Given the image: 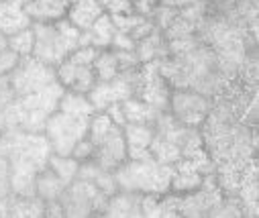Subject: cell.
Masks as SVG:
<instances>
[{"mask_svg":"<svg viewBox=\"0 0 259 218\" xmlns=\"http://www.w3.org/2000/svg\"><path fill=\"white\" fill-rule=\"evenodd\" d=\"M88 122H90V116L78 118L61 110H55L47 118V124L43 130V135L51 145V151L55 155H72L76 143L86 139L88 135Z\"/></svg>","mask_w":259,"mask_h":218,"instance_id":"3","label":"cell"},{"mask_svg":"<svg viewBox=\"0 0 259 218\" xmlns=\"http://www.w3.org/2000/svg\"><path fill=\"white\" fill-rule=\"evenodd\" d=\"M159 216H180V194L165 192L159 196Z\"/></svg>","mask_w":259,"mask_h":218,"instance_id":"25","label":"cell"},{"mask_svg":"<svg viewBox=\"0 0 259 218\" xmlns=\"http://www.w3.org/2000/svg\"><path fill=\"white\" fill-rule=\"evenodd\" d=\"M112 173H114L118 190L163 196L165 192H169L174 165L157 163L149 155V157H143V159H126Z\"/></svg>","mask_w":259,"mask_h":218,"instance_id":"2","label":"cell"},{"mask_svg":"<svg viewBox=\"0 0 259 218\" xmlns=\"http://www.w3.org/2000/svg\"><path fill=\"white\" fill-rule=\"evenodd\" d=\"M114 55H116L118 69H120V71H124V69H135V67L141 65L139 59H137L135 49H133V51H114Z\"/></svg>","mask_w":259,"mask_h":218,"instance_id":"30","label":"cell"},{"mask_svg":"<svg viewBox=\"0 0 259 218\" xmlns=\"http://www.w3.org/2000/svg\"><path fill=\"white\" fill-rule=\"evenodd\" d=\"M94 145H92V141L86 137V139H82V141H78L76 143V147H74V151H72V157L76 159V161H88V159H92V155H94Z\"/></svg>","mask_w":259,"mask_h":218,"instance_id":"28","label":"cell"},{"mask_svg":"<svg viewBox=\"0 0 259 218\" xmlns=\"http://www.w3.org/2000/svg\"><path fill=\"white\" fill-rule=\"evenodd\" d=\"M120 106H122V114H124L126 122H143V124L153 126V122L159 114V110H155L141 98H126L120 102Z\"/></svg>","mask_w":259,"mask_h":218,"instance_id":"14","label":"cell"},{"mask_svg":"<svg viewBox=\"0 0 259 218\" xmlns=\"http://www.w3.org/2000/svg\"><path fill=\"white\" fill-rule=\"evenodd\" d=\"M102 214L104 216H118V218L141 216V194L124 192V190H120V194L114 192L112 196H108Z\"/></svg>","mask_w":259,"mask_h":218,"instance_id":"12","label":"cell"},{"mask_svg":"<svg viewBox=\"0 0 259 218\" xmlns=\"http://www.w3.org/2000/svg\"><path fill=\"white\" fill-rule=\"evenodd\" d=\"M47 167L63 182V184H70L78 178V169H80V161H76L72 155H55L51 153L47 159Z\"/></svg>","mask_w":259,"mask_h":218,"instance_id":"18","label":"cell"},{"mask_svg":"<svg viewBox=\"0 0 259 218\" xmlns=\"http://www.w3.org/2000/svg\"><path fill=\"white\" fill-rule=\"evenodd\" d=\"M61 112H66L70 116H78V118H84V116H92L96 110L92 106V102L88 100L86 94H80V92H72V90H66L59 100V108Z\"/></svg>","mask_w":259,"mask_h":218,"instance_id":"16","label":"cell"},{"mask_svg":"<svg viewBox=\"0 0 259 218\" xmlns=\"http://www.w3.org/2000/svg\"><path fill=\"white\" fill-rule=\"evenodd\" d=\"M19 61H21V55L15 53L13 49L0 51V76H3V74H11V71L19 65Z\"/></svg>","mask_w":259,"mask_h":218,"instance_id":"29","label":"cell"},{"mask_svg":"<svg viewBox=\"0 0 259 218\" xmlns=\"http://www.w3.org/2000/svg\"><path fill=\"white\" fill-rule=\"evenodd\" d=\"M66 3H68V5H70V3H72V0H66Z\"/></svg>","mask_w":259,"mask_h":218,"instance_id":"36","label":"cell"},{"mask_svg":"<svg viewBox=\"0 0 259 218\" xmlns=\"http://www.w3.org/2000/svg\"><path fill=\"white\" fill-rule=\"evenodd\" d=\"M5 49H9V37L0 31V51H5Z\"/></svg>","mask_w":259,"mask_h":218,"instance_id":"35","label":"cell"},{"mask_svg":"<svg viewBox=\"0 0 259 218\" xmlns=\"http://www.w3.org/2000/svg\"><path fill=\"white\" fill-rule=\"evenodd\" d=\"M112 120H110V116L106 114V112H94L92 116H90V122H88V139L92 141V145L96 147V145H100L102 143V139L108 135V130L112 128Z\"/></svg>","mask_w":259,"mask_h":218,"instance_id":"20","label":"cell"},{"mask_svg":"<svg viewBox=\"0 0 259 218\" xmlns=\"http://www.w3.org/2000/svg\"><path fill=\"white\" fill-rule=\"evenodd\" d=\"M108 116H110V120L114 122V124H118V126H124L126 124V120H124V114H122V106H120V102H112L106 110H104Z\"/></svg>","mask_w":259,"mask_h":218,"instance_id":"33","label":"cell"},{"mask_svg":"<svg viewBox=\"0 0 259 218\" xmlns=\"http://www.w3.org/2000/svg\"><path fill=\"white\" fill-rule=\"evenodd\" d=\"M200 45H202V41H200L198 35H190V37H180V39L167 41V49H169L171 57H182V55H186V53H190L194 49H198Z\"/></svg>","mask_w":259,"mask_h":218,"instance_id":"22","label":"cell"},{"mask_svg":"<svg viewBox=\"0 0 259 218\" xmlns=\"http://www.w3.org/2000/svg\"><path fill=\"white\" fill-rule=\"evenodd\" d=\"M57 200L63 208V216H92L104 210L108 196L100 192L94 184L76 178L63 188Z\"/></svg>","mask_w":259,"mask_h":218,"instance_id":"4","label":"cell"},{"mask_svg":"<svg viewBox=\"0 0 259 218\" xmlns=\"http://www.w3.org/2000/svg\"><path fill=\"white\" fill-rule=\"evenodd\" d=\"M122 135L126 141V151H128V159H143L149 157V145L155 137V130L151 124H143V122H126L122 126Z\"/></svg>","mask_w":259,"mask_h":218,"instance_id":"9","label":"cell"},{"mask_svg":"<svg viewBox=\"0 0 259 218\" xmlns=\"http://www.w3.org/2000/svg\"><path fill=\"white\" fill-rule=\"evenodd\" d=\"M180 13H178V9L176 7H171V5H157L153 11H151V21H153V25L163 33L171 23H174V19L178 17Z\"/></svg>","mask_w":259,"mask_h":218,"instance_id":"23","label":"cell"},{"mask_svg":"<svg viewBox=\"0 0 259 218\" xmlns=\"http://www.w3.org/2000/svg\"><path fill=\"white\" fill-rule=\"evenodd\" d=\"M126 159H128V151H126V141H124V135H122V126L112 124L108 135L102 139V143L96 145L92 161H96L102 169L114 171Z\"/></svg>","mask_w":259,"mask_h":218,"instance_id":"7","label":"cell"},{"mask_svg":"<svg viewBox=\"0 0 259 218\" xmlns=\"http://www.w3.org/2000/svg\"><path fill=\"white\" fill-rule=\"evenodd\" d=\"M33 25V21L29 19V15L25 13V7L19 0H7V3H0V31L7 37L15 35L23 29H29Z\"/></svg>","mask_w":259,"mask_h":218,"instance_id":"10","label":"cell"},{"mask_svg":"<svg viewBox=\"0 0 259 218\" xmlns=\"http://www.w3.org/2000/svg\"><path fill=\"white\" fill-rule=\"evenodd\" d=\"M98 51L100 49H96V47H78L76 51H72L68 55V59L74 61V63H78V65H92V61H94V57H96Z\"/></svg>","mask_w":259,"mask_h":218,"instance_id":"27","label":"cell"},{"mask_svg":"<svg viewBox=\"0 0 259 218\" xmlns=\"http://www.w3.org/2000/svg\"><path fill=\"white\" fill-rule=\"evenodd\" d=\"M33 43H35V35L33 29H23L15 35H9V49H13L15 53H19L21 57H27L33 53Z\"/></svg>","mask_w":259,"mask_h":218,"instance_id":"21","label":"cell"},{"mask_svg":"<svg viewBox=\"0 0 259 218\" xmlns=\"http://www.w3.org/2000/svg\"><path fill=\"white\" fill-rule=\"evenodd\" d=\"M104 13L108 15H131L133 3L131 0H100Z\"/></svg>","mask_w":259,"mask_h":218,"instance_id":"26","label":"cell"},{"mask_svg":"<svg viewBox=\"0 0 259 218\" xmlns=\"http://www.w3.org/2000/svg\"><path fill=\"white\" fill-rule=\"evenodd\" d=\"M110 47H112V51H133L135 49V41L128 33H118L116 31V35L110 41Z\"/></svg>","mask_w":259,"mask_h":218,"instance_id":"31","label":"cell"},{"mask_svg":"<svg viewBox=\"0 0 259 218\" xmlns=\"http://www.w3.org/2000/svg\"><path fill=\"white\" fill-rule=\"evenodd\" d=\"M212 100L196 90H188V88H174L169 96V112L174 114L176 120H180L186 126H196L206 120L210 112Z\"/></svg>","mask_w":259,"mask_h":218,"instance_id":"6","label":"cell"},{"mask_svg":"<svg viewBox=\"0 0 259 218\" xmlns=\"http://www.w3.org/2000/svg\"><path fill=\"white\" fill-rule=\"evenodd\" d=\"M11 78V86L17 94V98L39 92L41 88L49 86L51 82H55V67H49L45 63H41L39 59H35L33 55L21 57L19 65L9 74Z\"/></svg>","mask_w":259,"mask_h":218,"instance_id":"5","label":"cell"},{"mask_svg":"<svg viewBox=\"0 0 259 218\" xmlns=\"http://www.w3.org/2000/svg\"><path fill=\"white\" fill-rule=\"evenodd\" d=\"M55 78L66 90L80 92V94H88L96 84V74L92 65H78L68 57L55 67Z\"/></svg>","mask_w":259,"mask_h":218,"instance_id":"8","label":"cell"},{"mask_svg":"<svg viewBox=\"0 0 259 218\" xmlns=\"http://www.w3.org/2000/svg\"><path fill=\"white\" fill-rule=\"evenodd\" d=\"M63 188H66V184H63L49 167H43L35 178V196L41 198L43 202L57 200L61 196Z\"/></svg>","mask_w":259,"mask_h":218,"instance_id":"15","label":"cell"},{"mask_svg":"<svg viewBox=\"0 0 259 218\" xmlns=\"http://www.w3.org/2000/svg\"><path fill=\"white\" fill-rule=\"evenodd\" d=\"M66 0H29L25 5V13L33 23H55L68 13Z\"/></svg>","mask_w":259,"mask_h":218,"instance_id":"11","label":"cell"},{"mask_svg":"<svg viewBox=\"0 0 259 218\" xmlns=\"http://www.w3.org/2000/svg\"><path fill=\"white\" fill-rule=\"evenodd\" d=\"M15 98H17V94H15L13 86H11L9 74H3V76H0V106H7Z\"/></svg>","mask_w":259,"mask_h":218,"instance_id":"32","label":"cell"},{"mask_svg":"<svg viewBox=\"0 0 259 218\" xmlns=\"http://www.w3.org/2000/svg\"><path fill=\"white\" fill-rule=\"evenodd\" d=\"M45 216H53V218H59V216H63V208H61L59 200H51V202H45Z\"/></svg>","mask_w":259,"mask_h":218,"instance_id":"34","label":"cell"},{"mask_svg":"<svg viewBox=\"0 0 259 218\" xmlns=\"http://www.w3.org/2000/svg\"><path fill=\"white\" fill-rule=\"evenodd\" d=\"M0 3H7V0H0Z\"/></svg>","mask_w":259,"mask_h":218,"instance_id":"37","label":"cell"},{"mask_svg":"<svg viewBox=\"0 0 259 218\" xmlns=\"http://www.w3.org/2000/svg\"><path fill=\"white\" fill-rule=\"evenodd\" d=\"M31 29L35 35L31 55L49 67H57L72 51L78 49L82 33L66 17L55 23H33Z\"/></svg>","mask_w":259,"mask_h":218,"instance_id":"1","label":"cell"},{"mask_svg":"<svg viewBox=\"0 0 259 218\" xmlns=\"http://www.w3.org/2000/svg\"><path fill=\"white\" fill-rule=\"evenodd\" d=\"M149 153L157 163H163V165H176L182 159V151L178 145L159 135L153 137V141L149 145Z\"/></svg>","mask_w":259,"mask_h":218,"instance_id":"17","label":"cell"},{"mask_svg":"<svg viewBox=\"0 0 259 218\" xmlns=\"http://www.w3.org/2000/svg\"><path fill=\"white\" fill-rule=\"evenodd\" d=\"M196 33V25L194 23H190V21H186V19H182L180 15L174 19V23L163 31V37L167 39V41H171V39H180V37H190V35H194Z\"/></svg>","mask_w":259,"mask_h":218,"instance_id":"24","label":"cell"},{"mask_svg":"<svg viewBox=\"0 0 259 218\" xmlns=\"http://www.w3.org/2000/svg\"><path fill=\"white\" fill-rule=\"evenodd\" d=\"M92 69L96 74V80L98 82H110L116 74H118V61H116V55L114 51H108V49H100L92 61Z\"/></svg>","mask_w":259,"mask_h":218,"instance_id":"19","label":"cell"},{"mask_svg":"<svg viewBox=\"0 0 259 218\" xmlns=\"http://www.w3.org/2000/svg\"><path fill=\"white\" fill-rule=\"evenodd\" d=\"M102 13H104V9H102L100 0H72L68 7V13H66V19L72 25H76L80 31H86L92 27V23Z\"/></svg>","mask_w":259,"mask_h":218,"instance_id":"13","label":"cell"}]
</instances>
